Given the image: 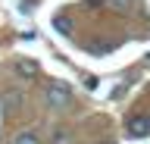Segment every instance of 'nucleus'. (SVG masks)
<instances>
[{"label": "nucleus", "mask_w": 150, "mask_h": 144, "mask_svg": "<svg viewBox=\"0 0 150 144\" xmlns=\"http://www.w3.org/2000/svg\"><path fill=\"white\" fill-rule=\"evenodd\" d=\"M50 144H72V132H69V128H53Z\"/></svg>", "instance_id": "obj_5"}, {"label": "nucleus", "mask_w": 150, "mask_h": 144, "mask_svg": "<svg viewBox=\"0 0 150 144\" xmlns=\"http://www.w3.org/2000/svg\"><path fill=\"white\" fill-rule=\"evenodd\" d=\"M16 75L19 78H35L38 75V63L35 60H16Z\"/></svg>", "instance_id": "obj_3"}, {"label": "nucleus", "mask_w": 150, "mask_h": 144, "mask_svg": "<svg viewBox=\"0 0 150 144\" xmlns=\"http://www.w3.org/2000/svg\"><path fill=\"white\" fill-rule=\"evenodd\" d=\"M3 106H6V110H16V106H19V97H16V94L6 97V100H3Z\"/></svg>", "instance_id": "obj_7"}, {"label": "nucleus", "mask_w": 150, "mask_h": 144, "mask_svg": "<svg viewBox=\"0 0 150 144\" xmlns=\"http://www.w3.org/2000/svg\"><path fill=\"white\" fill-rule=\"evenodd\" d=\"M112 6H119V10H128V6H131V0H112Z\"/></svg>", "instance_id": "obj_8"}, {"label": "nucleus", "mask_w": 150, "mask_h": 144, "mask_svg": "<svg viewBox=\"0 0 150 144\" xmlns=\"http://www.w3.org/2000/svg\"><path fill=\"white\" fill-rule=\"evenodd\" d=\"M53 28L59 35H72V19L69 16H53Z\"/></svg>", "instance_id": "obj_4"}, {"label": "nucleus", "mask_w": 150, "mask_h": 144, "mask_svg": "<svg viewBox=\"0 0 150 144\" xmlns=\"http://www.w3.org/2000/svg\"><path fill=\"white\" fill-rule=\"evenodd\" d=\"M13 144H41V138H38L35 132H19Z\"/></svg>", "instance_id": "obj_6"}, {"label": "nucleus", "mask_w": 150, "mask_h": 144, "mask_svg": "<svg viewBox=\"0 0 150 144\" xmlns=\"http://www.w3.org/2000/svg\"><path fill=\"white\" fill-rule=\"evenodd\" d=\"M44 100H47V106L63 110V106L72 104V91H69V85H63V82H53V85L44 91Z\"/></svg>", "instance_id": "obj_1"}, {"label": "nucleus", "mask_w": 150, "mask_h": 144, "mask_svg": "<svg viewBox=\"0 0 150 144\" xmlns=\"http://www.w3.org/2000/svg\"><path fill=\"white\" fill-rule=\"evenodd\" d=\"M100 144H116V141H100Z\"/></svg>", "instance_id": "obj_9"}, {"label": "nucleus", "mask_w": 150, "mask_h": 144, "mask_svg": "<svg viewBox=\"0 0 150 144\" xmlns=\"http://www.w3.org/2000/svg\"><path fill=\"white\" fill-rule=\"evenodd\" d=\"M128 135L131 138H147L150 135V116L147 113H138L128 119Z\"/></svg>", "instance_id": "obj_2"}]
</instances>
